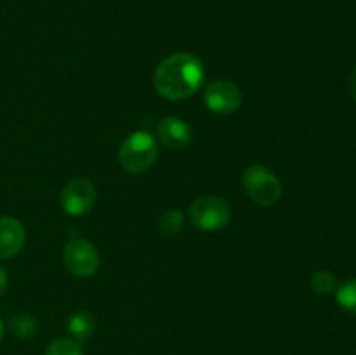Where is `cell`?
Instances as JSON below:
<instances>
[{"mask_svg":"<svg viewBox=\"0 0 356 355\" xmlns=\"http://www.w3.org/2000/svg\"><path fill=\"white\" fill-rule=\"evenodd\" d=\"M204 65L190 52H176L163 59L155 70L153 86L167 100H186L204 84Z\"/></svg>","mask_w":356,"mask_h":355,"instance_id":"cell-1","label":"cell"},{"mask_svg":"<svg viewBox=\"0 0 356 355\" xmlns=\"http://www.w3.org/2000/svg\"><path fill=\"white\" fill-rule=\"evenodd\" d=\"M159 157V145L155 138L146 131L131 132L122 141L118 160L122 167L132 174H143L153 167Z\"/></svg>","mask_w":356,"mask_h":355,"instance_id":"cell-2","label":"cell"},{"mask_svg":"<svg viewBox=\"0 0 356 355\" xmlns=\"http://www.w3.org/2000/svg\"><path fill=\"white\" fill-rule=\"evenodd\" d=\"M243 188L256 204L270 207L282 197V183L277 174L261 164H252L243 171Z\"/></svg>","mask_w":356,"mask_h":355,"instance_id":"cell-3","label":"cell"},{"mask_svg":"<svg viewBox=\"0 0 356 355\" xmlns=\"http://www.w3.org/2000/svg\"><path fill=\"white\" fill-rule=\"evenodd\" d=\"M191 223L202 232H218L228 226L232 219V209L228 202L219 197H200L190 205Z\"/></svg>","mask_w":356,"mask_h":355,"instance_id":"cell-4","label":"cell"},{"mask_svg":"<svg viewBox=\"0 0 356 355\" xmlns=\"http://www.w3.org/2000/svg\"><path fill=\"white\" fill-rule=\"evenodd\" d=\"M63 261L70 274L75 277H92L99 268L97 249L86 239H72L63 251Z\"/></svg>","mask_w":356,"mask_h":355,"instance_id":"cell-5","label":"cell"},{"mask_svg":"<svg viewBox=\"0 0 356 355\" xmlns=\"http://www.w3.org/2000/svg\"><path fill=\"white\" fill-rule=\"evenodd\" d=\"M96 188L87 178H73L61 191V205L70 216H83L92 209Z\"/></svg>","mask_w":356,"mask_h":355,"instance_id":"cell-6","label":"cell"},{"mask_svg":"<svg viewBox=\"0 0 356 355\" xmlns=\"http://www.w3.org/2000/svg\"><path fill=\"white\" fill-rule=\"evenodd\" d=\"M204 101L209 110L214 113L228 115L240 108L242 93H240L238 86L229 80H214L205 87Z\"/></svg>","mask_w":356,"mask_h":355,"instance_id":"cell-7","label":"cell"},{"mask_svg":"<svg viewBox=\"0 0 356 355\" xmlns=\"http://www.w3.org/2000/svg\"><path fill=\"white\" fill-rule=\"evenodd\" d=\"M24 228L13 216L0 218V260L13 258L23 249L24 246Z\"/></svg>","mask_w":356,"mask_h":355,"instance_id":"cell-8","label":"cell"},{"mask_svg":"<svg viewBox=\"0 0 356 355\" xmlns=\"http://www.w3.org/2000/svg\"><path fill=\"white\" fill-rule=\"evenodd\" d=\"M159 138L167 148L181 150L191 143V129L179 117H165L159 124Z\"/></svg>","mask_w":356,"mask_h":355,"instance_id":"cell-9","label":"cell"},{"mask_svg":"<svg viewBox=\"0 0 356 355\" xmlns=\"http://www.w3.org/2000/svg\"><path fill=\"white\" fill-rule=\"evenodd\" d=\"M68 331L75 341H83L94 333V327H96V322H94V315L87 310H80V312H75L68 319Z\"/></svg>","mask_w":356,"mask_h":355,"instance_id":"cell-10","label":"cell"},{"mask_svg":"<svg viewBox=\"0 0 356 355\" xmlns=\"http://www.w3.org/2000/svg\"><path fill=\"white\" fill-rule=\"evenodd\" d=\"M10 333L19 340H31L37 334L38 324L30 313H17L10 319Z\"/></svg>","mask_w":356,"mask_h":355,"instance_id":"cell-11","label":"cell"},{"mask_svg":"<svg viewBox=\"0 0 356 355\" xmlns=\"http://www.w3.org/2000/svg\"><path fill=\"white\" fill-rule=\"evenodd\" d=\"M336 299L341 308L356 315V278L346 281L344 284L337 285Z\"/></svg>","mask_w":356,"mask_h":355,"instance_id":"cell-12","label":"cell"},{"mask_svg":"<svg viewBox=\"0 0 356 355\" xmlns=\"http://www.w3.org/2000/svg\"><path fill=\"white\" fill-rule=\"evenodd\" d=\"M309 284H312L313 291L320 296L332 294V292H336V289H337L336 277H334V274H330V271H327V270L313 274L312 282H309Z\"/></svg>","mask_w":356,"mask_h":355,"instance_id":"cell-13","label":"cell"},{"mask_svg":"<svg viewBox=\"0 0 356 355\" xmlns=\"http://www.w3.org/2000/svg\"><path fill=\"white\" fill-rule=\"evenodd\" d=\"M184 225V216L181 211H176V209H170V211H165L162 216H160V232H163L165 235H176L183 230Z\"/></svg>","mask_w":356,"mask_h":355,"instance_id":"cell-14","label":"cell"},{"mask_svg":"<svg viewBox=\"0 0 356 355\" xmlns=\"http://www.w3.org/2000/svg\"><path fill=\"white\" fill-rule=\"evenodd\" d=\"M45 355H83V352L75 340L59 338V340H54L49 345Z\"/></svg>","mask_w":356,"mask_h":355,"instance_id":"cell-15","label":"cell"},{"mask_svg":"<svg viewBox=\"0 0 356 355\" xmlns=\"http://www.w3.org/2000/svg\"><path fill=\"white\" fill-rule=\"evenodd\" d=\"M7 285H9V278H7V271H6V268H3L2 265H0V296L6 294Z\"/></svg>","mask_w":356,"mask_h":355,"instance_id":"cell-16","label":"cell"},{"mask_svg":"<svg viewBox=\"0 0 356 355\" xmlns=\"http://www.w3.org/2000/svg\"><path fill=\"white\" fill-rule=\"evenodd\" d=\"M348 89H350V94L356 100V66L353 72L350 73V79H348Z\"/></svg>","mask_w":356,"mask_h":355,"instance_id":"cell-17","label":"cell"},{"mask_svg":"<svg viewBox=\"0 0 356 355\" xmlns=\"http://www.w3.org/2000/svg\"><path fill=\"white\" fill-rule=\"evenodd\" d=\"M3 336V326H2V320H0V340H2Z\"/></svg>","mask_w":356,"mask_h":355,"instance_id":"cell-18","label":"cell"}]
</instances>
